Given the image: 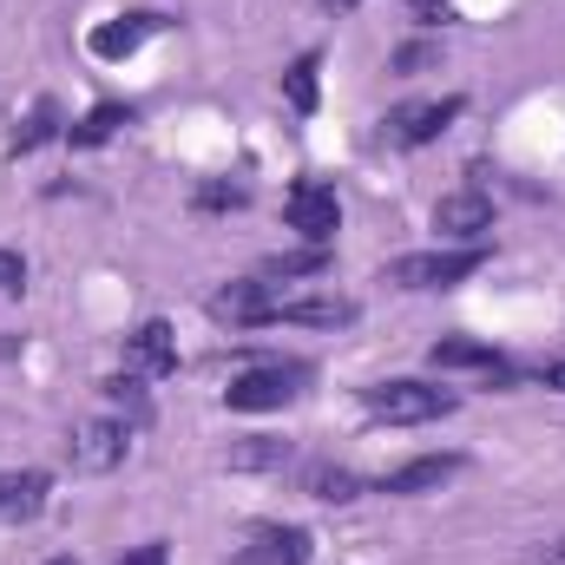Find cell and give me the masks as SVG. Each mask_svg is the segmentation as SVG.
Masks as SVG:
<instances>
[{
	"label": "cell",
	"instance_id": "cell-1",
	"mask_svg": "<svg viewBox=\"0 0 565 565\" xmlns=\"http://www.w3.org/2000/svg\"><path fill=\"white\" fill-rule=\"evenodd\" d=\"M362 408H369V422L422 427V422L454 415L460 395H454V388H434V382H375V388H362Z\"/></svg>",
	"mask_w": 565,
	"mask_h": 565
},
{
	"label": "cell",
	"instance_id": "cell-2",
	"mask_svg": "<svg viewBox=\"0 0 565 565\" xmlns=\"http://www.w3.org/2000/svg\"><path fill=\"white\" fill-rule=\"evenodd\" d=\"M487 264V244H460V250H408L388 264V282L395 289H454Z\"/></svg>",
	"mask_w": 565,
	"mask_h": 565
},
{
	"label": "cell",
	"instance_id": "cell-3",
	"mask_svg": "<svg viewBox=\"0 0 565 565\" xmlns=\"http://www.w3.org/2000/svg\"><path fill=\"white\" fill-rule=\"evenodd\" d=\"M302 382H309L302 362H264V369H244V375L224 388V402H231L237 415H270V408H289V402L302 395Z\"/></svg>",
	"mask_w": 565,
	"mask_h": 565
},
{
	"label": "cell",
	"instance_id": "cell-4",
	"mask_svg": "<svg viewBox=\"0 0 565 565\" xmlns=\"http://www.w3.org/2000/svg\"><path fill=\"white\" fill-rule=\"evenodd\" d=\"M282 217H289V231H302V244L329 250L335 231H342V198H335L322 178H296L289 198H282Z\"/></svg>",
	"mask_w": 565,
	"mask_h": 565
},
{
	"label": "cell",
	"instance_id": "cell-5",
	"mask_svg": "<svg viewBox=\"0 0 565 565\" xmlns=\"http://www.w3.org/2000/svg\"><path fill=\"white\" fill-rule=\"evenodd\" d=\"M66 454H73L79 473H113V467H126V454H132V422H119V415H93V422L73 427Z\"/></svg>",
	"mask_w": 565,
	"mask_h": 565
},
{
	"label": "cell",
	"instance_id": "cell-6",
	"mask_svg": "<svg viewBox=\"0 0 565 565\" xmlns=\"http://www.w3.org/2000/svg\"><path fill=\"white\" fill-rule=\"evenodd\" d=\"M467 113V99L460 93H447V99H422V106H395L388 119H382V145H395V151H415V145H434L454 119Z\"/></svg>",
	"mask_w": 565,
	"mask_h": 565
},
{
	"label": "cell",
	"instance_id": "cell-7",
	"mask_svg": "<svg viewBox=\"0 0 565 565\" xmlns=\"http://www.w3.org/2000/svg\"><path fill=\"white\" fill-rule=\"evenodd\" d=\"M126 375H139V382L178 375V335H171V322H139L126 335Z\"/></svg>",
	"mask_w": 565,
	"mask_h": 565
},
{
	"label": "cell",
	"instance_id": "cell-8",
	"mask_svg": "<svg viewBox=\"0 0 565 565\" xmlns=\"http://www.w3.org/2000/svg\"><path fill=\"white\" fill-rule=\"evenodd\" d=\"M309 553H316V540L302 526H257L231 565H309Z\"/></svg>",
	"mask_w": 565,
	"mask_h": 565
},
{
	"label": "cell",
	"instance_id": "cell-9",
	"mask_svg": "<svg viewBox=\"0 0 565 565\" xmlns=\"http://www.w3.org/2000/svg\"><path fill=\"white\" fill-rule=\"evenodd\" d=\"M427 362H434V369H467V375H487V382H513V362H507L500 349L473 342V335H440V342L427 349Z\"/></svg>",
	"mask_w": 565,
	"mask_h": 565
},
{
	"label": "cell",
	"instance_id": "cell-10",
	"mask_svg": "<svg viewBox=\"0 0 565 565\" xmlns=\"http://www.w3.org/2000/svg\"><path fill=\"white\" fill-rule=\"evenodd\" d=\"M264 322H296V329H349L355 302L349 296H277Z\"/></svg>",
	"mask_w": 565,
	"mask_h": 565
},
{
	"label": "cell",
	"instance_id": "cell-11",
	"mask_svg": "<svg viewBox=\"0 0 565 565\" xmlns=\"http://www.w3.org/2000/svg\"><path fill=\"white\" fill-rule=\"evenodd\" d=\"M164 26H171V20L145 7V13H126V20H106V26H93V40H86V46H93V60H132L145 40H151V33H164Z\"/></svg>",
	"mask_w": 565,
	"mask_h": 565
},
{
	"label": "cell",
	"instance_id": "cell-12",
	"mask_svg": "<svg viewBox=\"0 0 565 565\" xmlns=\"http://www.w3.org/2000/svg\"><path fill=\"white\" fill-rule=\"evenodd\" d=\"M434 231L454 237V244H480V237L493 231V204H487L480 191H454V198L434 204Z\"/></svg>",
	"mask_w": 565,
	"mask_h": 565
},
{
	"label": "cell",
	"instance_id": "cell-13",
	"mask_svg": "<svg viewBox=\"0 0 565 565\" xmlns=\"http://www.w3.org/2000/svg\"><path fill=\"white\" fill-rule=\"evenodd\" d=\"M460 467H467L460 454H422V460H408V467L382 473V480H375V493H434V487H447Z\"/></svg>",
	"mask_w": 565,
	"mask_h": 565
},
{
	"label": "cell",
	"instance_id": "cell-14",
	"mask_svg": "<svg viewBox=\"0 0 565 565\" xmlns=\"http://www.w3.org/2000/svg\"><path fill=\"white\" fill-rule=\"evenodd\" d=\"M302 493H309V500H335V507H342V500H362V493H369V480H362V473H349V467L309 460V467H302Z\"/></svg>",
	"mask_w": 565,
	"mask_h": 565
},
{
	"label": "cell",
	"instance_id": "cell-15",
	"mask_svg": "<svg viewBox=\"0 0 565 565\" xmlns=\"http://www.w3.org/2000/svg\"><path fill=\"white\" fill-rule=\"evenodd\" d=\"M46 487H53V480L33 473V467H26V473H0V520H33V513L46 507Z\"/></svg>",
	"mask_w": 565,
	"mask_h": 565
},
{
	"label": "cell",
	"instance_id": "cell-16",
	"mask_svg": "<svg viewBox=\"0 0 565 565\" xmlns=\"http://www.w3.org/2000/svg\"><path fill=\"white\" fill-rule=\"evenodd\" d=\"M119 126H132V106L106 99V106H93L79 126H66V145H79V151H86V145H106L113 132H119Z\"/></svg>",
	"mask_w": 565,
	"mask_h": 565
},
{
	"label": "cell",
	"instance_id": "cell-17",
	"mask_svg": "<svg viewBox=\"0 0 565 565\" xmlns=\"http://www.w3.org/2000/svg\"><path fill=\"white\" fill-rule=\"evenodd\" d=\"M316 53H302V60H289V73H282V99L296 106V113H316Z\"/></svg>",
	"mask_w": 565,
	"mask_h": 565
},
{
	"label": "cell",
	"instance_id": "cell-18",
	"mask_svg": "<svg viewBox=\"0 0 565 565\" xmlns=\"http://www.w3.org/2000/svg\"><path fill=\"white\" fill-rule=\"evenodd\" d=\"M53 132H60V106H53V99H40V106L26 113V126L13 132V158H20V151H40Z\"/></svg>",
	"mask_w": 565,
	"mask_h": 565
},
{
	"label": "cell",
	"instance_id": "cell-19",
	"mask_svg": "<svg viewBox=\"0 0 565 565\" xmlns=\"http://www.w3.org/2000/svg\"><path fill=\"white\" fill-rule=\"evenodd\" d=\"M99 388H106V402H113V408H126V422L145 427L151 408H145V382H139V375H113V382H99Z\"/></svg>",
	"mask_w": 565,
	"mask_h": 565
},
{
	"label": "cell",
	"instance_id": "cell-20",
	"mask_svg": "<svg viewBox=\"0 0 565 565\" xmlns=\"http://www.w3.org/2000/svg\"><path fill=\"white\" fill-rule=\"evenodd\" d=\"M322 270H329V250H316V244H309V250H296V257H270V264H264V277H322Z\"/></svg>",
	"mask_w": 565,
	"mask_h": 565
},
{
	"label": "cell",
	"instance_id": "cell-21",
	"mask_svg": "<svg viewBox=\"0 0 565 565\" xmlns=\"http://www.w3.org/2000/svg\"><path fill=\"white\" fill-rule=\"evenodd\" d=\"M289 460V447L282 440H250V447H237L231 454V467H282Z\"/></svg>",
	"mask_w": 565,
	"mask_h": 565
},
{
	"label": "cell",
	"instance_id": "cell-22",
	"mask_svg": "<svg viewBox=\"0 0 565 565\" xmlns=\"http://www.w3.org/2000/svg\"><path fill=\"white\" fill-rule=\"evenodd\" d=\"M244 198H250L244 184H204V191H198V204H204V211H237Z\"/></svg>",
	"mask_w": 565,
	"mask_h": 565
},
{
	"label": "cell",
	"instance_id": "cell-23",
	"mask_svg": "<svg viewBox=\"0 0 565 565\" xmlns=\"http://www.w3.org/2000/svg\"><path fill=\"white\" fill-rule=\"evenodd\" d=\"M408 7H415L422 26H447V20H454V0H408Z\"/></svg>",
	"mask_w": 565,
	"mask_h": 565
},
{
	"label": "cell",
	"instance_id": "cell-24",
	"mask_svg": "<svg viewBox=\"0 0 565 565\" xmlns=\"http://www.w3.org/2000/svg\"><path fill=\"white\" fill-rule=\"evenodd\" d=\"M0 289H7V296H20V289H26V264H20L13 250H0Z\"/></svg>",
	"mask_w": 565,
	"mask_h": 565
},
{
	"label": "cell",
	"instance_id": "cell-25",
	"mask_svg": "<svg viewBox=\"0 0 565 565\" xmlns=\"http://www.w3.org/2000/svg\"><path fill=\"white\" fill-rule=\"evenodd\" d=\"M119 565H171V553H164V540H151V546H132Z\"/></svg>",
	"mask_w": 565,
	"mask_h": 565
},
{
	"label": "cell",
	"instance_id": "cell-26",
	"mask_svg": "<svg viewBox=\"0 0 565 565\" xmlns=\"http://www.w3.org/2000/svg\"><path fill=\"white\" fill-rule=\"evenodd\" d=\"M427 60H434L427 46H402V53H395V66H402V73H415V66H427Z\"/></svg>",
	"mask_w": 565,
	"mask_h": 565
},
{
	"label": "cell",
	"instance_id": "cell-27",
	"mask_svg": "<svg viewBox=\"0 0 565 565\" xmlns=\"http://www.w3.org/2000/svg\"><path fill=\"white\" fill-rule=\"evenodd\" d=\"M540 388H559V395H565V355H559V362H546V369H540Z\"/></svg>",
	"mask_w": 565,
	"mask_h": 565
},
{
	"label": "cell",
	"instance_id": "cell-28",
	"mask_svg": "<svg viewBox=\"0 0 565 565\" xmlns=\"http://www.w3.org/2000/svg\"><path fill=\"white\" fill-rule=\"evenodd\" d=\"M546 559H559V565H565V540H559V546H546Z\"/></svg>",
	"mask_w": 565,
	"mask_h": 565
},
{
	"label": "cell",
	"instance_id": "cell-29",
	"mask_svg": "<svg viewBox=\"0 0 565 565\" xmlns=\"http://www.w3.org/2000/svg\"><path fill=\"white\" fill-rule=\"evenodd\" d=\"M329 7H355V0H329Z\"/></svg>",
	"mask_w": 565,
	"mask_h": 565
},
{
	"label": "cell",
	"instance_id": "cell-30",
	"mask_svg": "<svg viewBox=\"0 0 565 565\" xmlns=\"http://www.w3.org/2000/svg\"><path fill=\"white\" fill-rule=\"evenodd\" d=\"M46 565H73V559H46Z\"/></svg>",
	"mask_w": 565,
	"mask_h": 565
}]
</instances>
